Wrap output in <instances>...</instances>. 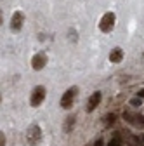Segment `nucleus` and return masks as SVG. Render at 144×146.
Returning a JSON list of instances; mask_svg holds the SVG:
<instances>
[{
	"label": "nucleus",
	"mask_w": 144,
	"mask_h": 146,
	"mask_svg": "<svg viewBox=\"0 0 144 146\" xmlns=\"http://www.w3.org/2000/svg\"><path fill=\"white\" fill-rule=\"evenodd\" d=\"M115 25H116V14L115 12H106L99 21V30L102 33H111L115 30Z\"/></svg>",
	"instance_id": "obj_1"
},
{
	"label": "nucleus",
	"mask_w": 144,
	"mask_h": 146,
	"mask_svg": "<svg viewBox=\"0 0 144 146\" xmlns=\"http://www.w3.org/2000/svg\"><path fill=\"white\" fill-rule=\"evenodd\" d=\"M77 96H78V87H77V85L66 89V92H64V94H63V98H61V108L69 110L71 106H73V103H75Z\"/></svg>",
	"instance_id": "obj_2"
},
{
	"label": "nucleus",
	"mask_w": 144,
	"mask_h": 146,
	"mask_svg": "<svg viewBox=\"0 0 144 146\" xmlns=\"http://www.w3.org/2000/svg\"><path fill=\"white\" fill-rule=\"evenodd\" d=\"M45 96H47V90L44 85H37L33 89V92H31V98H30V104L33 108H38L44 101H45Z\"/></svg>",
	"instance_id": "obj_3"
},
{
	"label": "nucleus",
	"mask_w": 144,
	"mask_h": 146,
	"mask_svg": "<svg viewBox=\"0 0 144 146\" xmlns=\"http://www.w3.org/2000/svg\"><path fill=\"white\" fill-rule=\"evenodd\" d=\"M26 141L31 146H37L42 141V129H40L37 123H33V125L28 127V131H26Z\"/></svg>",
	"instance_id": "obj_4"
},
{
	"label": "nucleus",
	"mask_w": 144,
	"mask_h": 146,
	"mask_svg": "<svg viewBox=\"0 0 144 146\" xmlns=\"http://www.w3.org/2000/svg\"><path fill=\"white\" fill-rule=\"evenodd\" d=\"M47 54L45 52H37L35 56L31 58V68L35 70V71H40V70H44L45 66H47Z\"/></svg>",
	"instance_id": "obj_5"
},
{
	"label": "nucleus",
	"mask_w": 144,
	"mask_h": 146,
	"mask_svg": "<svg viewBox=\"0 0 144 146\" xmlns=\"http://www.w3.org/2000/svg\"><path fill=\"white\" fill-rule=\"evenodd\" d=\"M23 23H24V14L21 11H16L11 17V30L12 31H19L23 28Z\"/></svg>",
	"instance_id": "obj_6"
},
{
	"label": "nucleus",
	"mask_w": 144,
	"mask_h": 146,
	"mask_svg": "<svg viewBox=\"0 0 144 146\" xmlns=\"http://www.w3.org/2000/svg\"><path fill=\"white\" fill-rule=\"evenodd\" d=\"M123 118L127 120L129 123H132V125H135V127H139V129H144V117L142 115H139V113H123Z\"/></svg>",
	"instance_id": "obj_7"
},
{
	"label": "nucleus",
	"mask_w": 144,
	"mask_h": 146,
	"mask_svg": "<svg viewBox=\"0 0 144 146\" xmlns=\"http://www.w3.org/2000/svg\"><path fill=\"white\" fill-rule=\"evenodd\" d=\"M101 99H102V94L99 92V90H96V92H94L90 98H89V101H87V111H89V113H92L94 110L99 106Z\"/></svg>",
	"instance_id": "obj_8"
},
{
	"label": "nucleus",
	"mask_w": 144,
	"mask_h": 146,
	"mask_svg": "<svg viewBox=\"0 0 144 146\" xmlns=\"http://www.w3.org/2000/svg\"><path fill=\"white\" fill-rule=\"evenodd\" d=\"M110 61L111 63H122L123 61V49L122 47H115V49H111V52H110Z\"/></svg>",
	"instance_id": "obj_9"
},
{
	"label": "nucleus",
	"mask_w": 144,
	"mask_h": 146,
	"mask_svg": "<svg viewBox=\"0 0 144 146\" xmlns=\"http://www.w3.org/2000/svg\"><path fill=\"white\" fill-rule=\"evenodd\" d=\"M75 115H71V117H68L66 120H64V132H69L71 129H73V125H75Z\"/></svg>",
	"instance_id": "obj_10"
},
{
	"label": "nucleus",
	"mask_w": 144,
	"mask_h": 146,
	"mask_svg": "<svg viewBox=\"0 0 144 146\" xmlns=\"http://www.w3.org/2000/svg\"><path fill=\"white\" fill-rule=\"evenodd\" d=\"M108 146H122V137L116 134V136H113L111 137V141L108 143Z\"/></svg>",
	"instance_id": "obj_11"
},
{
	"label": "nucleus",
	"mask_w": 144,
	"mask_h": 146,
	"mask_svg": "<svg viewBox=\"0 0 144 146\" xmlns=\"http://www.w3.org/2000/svg\"><path fill=\"white\" fill-rule=\"evenodd\" d=\"M104 120H106V122H104V123H106V127H110V125H113V123H115L116 115H115V113H110V115H106V118H104Z\"/></svg>",
	"instance_id": "obj_12"
},
{
	"label": "nucleus",
	"mask_w": 144,
	"mask_h": 146,
	"mask_svg": "<svg viewBox=\"0 0 144 146\" xmlns=\"http://www.w3.org/2000/svg\"><path fill=\"white\" fill-rule=\"evenodd\" d=\"M68 35H71V40H73V42H77V40H78V36H77V31H75L73 28H71V30L68 31Z\"/></svg>",
	"instance_id": "obj_13"
},
{
	"label": "nucleus",
	"mask_w": 144,
	"mask_h": 146,
	"mask_svg": "<svg viewBox=\"0 0 144 146\" xmlns=\"http://www.w3.org/2000/svg\"><path fill=\"white\" fill-rule=\"evenodd\" d=\"M5 143H7V139H5V134L0 131V146H5Z\"/></svg>",
	"instance_id": "obj_14"
},
{
	"label": "nucleus",
	"mask_w": 144,
	"mask_h": 146,
	"mask_svg": "<svg viewBox=\"0 0 144 146\" xmlns=\"http://www.w3.org/2000/svg\"><path fill=\"white\" fill-rule=\"evenodd\" d=\"M130 104H132V106H141V98H139V96L134 98V99L130 101Z\"/></svg>",
	"instance_id": "obj_15"
},
{
	"label": "nucleus",
	"mask_w": 144,
	"mask_h": 146,
	"mask_svg": "<svg viewBox=\"0 0 144 146\" xmlns=\"http://www.w3.org/2000/svg\"><path fill=\"white\" fill-rule=\"evenodd\" d=\"M94 146H104V141H102V137H99V139L94 143Z\"/></svg>",
	"instance_id": "obj_16"
},
{
	"label": "nucleus",
	"mask_w": 144,
	"mask_h": 146,
	"mask_svg": "<svg viewBox=\"0 0 144 146\" xmlns=\"http://www.w3.org/2000/svg\"><path fill=\"white\" fill-rule=\"evenodd\" d=\"M137 96H139L141 99H144V89H141V90H139V92H137Z\"/></svg>",
	"instance_id": "obj_17"
},
{
	"label": "nucleus",
	"mask_w": 144,
	"mask_h": 146,
	"mask_svg": "<svg viewBox=\"0 0 144 146\" xmlns=\"http://www.w3.org/2000/svg\"><path fill=\"white\" fill-rule=\"evenodd\" d=\"M2 21H4V16H2V11H0V25H2Z\"/></svg>",
	"instance_id": "obj_18"
},
{
	"label": "nucleus",
	"mask_w": 144,
	"mask_h": 146,
	"mask_svg": "<svg viewBox=\"0 0 144 146\" xmlns=\"http://www.w3.org/2000/svg\"><path fill=\"white\" fill-rule=\"evenodd\" d=\"M0 101H2V96H0Z\"/></svg>",
	"instance_id": "obj_19"
},
{
	"label": "nucleus",
	"mask_w": 144,
	"mask_h": 146,
	"mask_svg": "<svg viewBox=\"0 0 144 146\" xmlns=\"http://www.w3.org/2000/svg\"><path fill=\"white\" fill-rule=\"evenodd\" d=\"M142 58H144V52H142Z\"/></svg>",
	"instance_id": "obj_20"
}]
</instances>
